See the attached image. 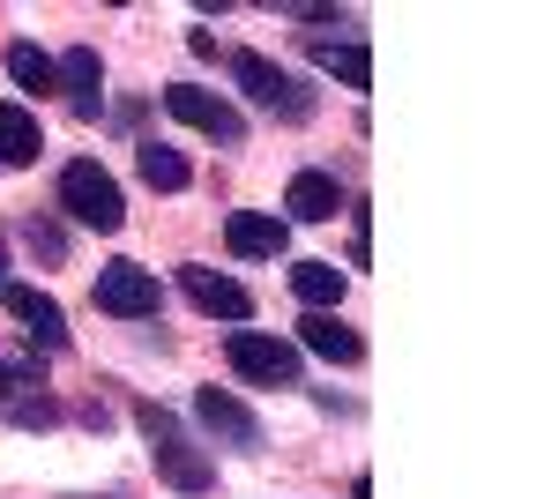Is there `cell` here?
Segmentation results:
<instances>
[{
    "instance_id": "1",
    "label": "cell",
    "mask_w": 559,
    "mask_h": 499,
    "mask_svg": "<svg viewBox=\"0 0 559 499\" xmlns=\"http://www.w3.org/2000/svg\"><path fill=\"white\" fill-rule=\"evenodd\" d=\"M134 425H142V440H150V462H157V477L173 485V492H210L216 485V470H210V455L187 440V425H179L165 403H134Z\"/></svg>"
},
{
    "instance_id": "2",
    "label": "cell",
    "mask_w": 559,
    "mask_h": 499,
    "mask_svg": "<svg viewBox=\"0 0 559 499\" xmlns=\"http://www.w3.org/2000/svg\"><path fill=\"white\" fill-rule=\"evenodd\" d=\"M60 209L90 224V231H120L128 224V194H120V179L97 165V157H75V165L60 171Z\"/></svg>"
},
{
    "instance_id": "3",
    "label": "cell",
    "mask_w": 559,
    "mask_h": 499,
    "mask_svg": "<svg viewBox=\"0 0 559 499\" xmlns=\"http://www.w3.org/2000/svg\"><path fill=\"white\" fill-rule=\"evenodd\" d=\"M231 83L247 90L261 112H276V120H313V90L292 68H276L269 52H231Z\"/></svg>"
},
{
    "instance_id": "4",
    "label": "cell",
    "mask_w": 559,
    "mask_h": 499,
    "mask_svg": "<svg viewBox=\"0 0 559 499\" xmlns=\"http://www.w3.org/2000/svg\"><path fill=\"white\" fill-rule=\"evenodd\" d=\"M97 313H112V321H150L157 306H165V284H157V269H142V261H112V269H97Z\"/></svg>"
},
{
    "instance_id": "5",
    "label": "cell",
    "mask_w": 559,
    "mask_h": 499,
    "mask_svg": "<svg viewBox=\"0 0 559 499\" xmlns=\"http://www.w3.org/2000/svg\"><path fill=\"white\" fill-rule=\"evenodd\" d=\"M224 358H231V373H239V380H254V388H299V351H292L284 335L231 329Z\"/></svg>"
},
{
    "instance_id": "6",
    "label": "cell",
    "mask_w": 559,
    "mask_h": 499,
    "mask_svg": "<svg viewBox=\"0 0 559 499\" xmlns=\"http://www.w3.org/2000/svg\"><path fill=\"white\" fill-rule=\"evenodd\" d=\"M165 112H173V120H187L194 134H210V142H224V150H239V142H247V112H239L231 97H216V90L173 83V90H165Z\"/></svg>"
},
{
    "instance_id": "7",
    "label": "cell",
    "mask_w": 559,
    "mask_h": 499,
    "mask_svg": "<svg viewBox=\"0 0 559 499\" xmlns=\"http://www.w3.org/2000/svg\"><path fill=\"white\" fill-rule=\"evenodd\" d=\"M0 306H8V321L31 335L38 351H60L68 343V313H60L52 292H38V284H0Z\"/></svg>"
},
{
    "instance_id": "8",
    "label": "cell",
    "mask_w": 559,
    "mask_h": 499,
    "mask_svg": "<svg viewBox=\"0 0 559 499\" xmlns=\"http://www.w3.org/2000/svg\"><path fill=\"white\" fill-rule=\"evenodd\" d=\"M194 417L210 425L216 440H231L239 455H254V448H261V417L247 411V403H239L231 388H202V395H194Z\"/></svg>"
},
{
    "instance_id": "9",
    "label": "cell",
    "mask_w": 559,
    "mask_h": 499,
    "mask_svg": "<svg viewBox=\"0 0 559 499\" xmlns=\"http://www.w3.org/2000/svg\"><path fill=\"white\" fill-rule=\"evenodd\" d=\"M284 239H292L284 216H261V209H231V216H224V247L239 253V261H276Z\"/></svg>"
},
{
    "instance_id": "10",
    "label": "cell",
    "mask_w": 559,
    "mask_h": 499,
    "mask_svg": "<svg viewBox=\"0 0 559 499\" xmlns=\"http://www.w3.org/2000/svg\"><path fill=\"white\" fill-rule=\"evenodd\" d=\"M179 292L194 298L202 313H216V321H247V313H254V298H247V284L216 276V269H202V261H187V269H179Z\"/></svg>"
},
{
    "instance_id": "11",
    "label": "cell",
    "mask_w": 559,
    "mask_h": 499,
    "mask_svg": "<svg viewBox=\"0 0 559 499\" xmlns=\"http://www.w3.org/2000/svg\"><path fill=\"white\" fill-rule=\"evenodd\" d=\"M52 75H60V90H68V105H75V112H97V105H105V60H97V45H75V52H60V60H52Z\"/></svg>"
},
{
    "instance_id": "12",
    "label": "cell",
    "mask_w": 559,
    "mask_h": 499,
    "mask_svg": "<svg viewBox=\"0 0 559 499\" xmlns=\"http://www.w3.org/2000/svg\"><path fill=\"white\" fill-rule=\"evenodd\" d=\"M284 209H292V224H336V209H344L336 171H299V179L284 187Z\"/></svg>"
},
{
    "instance_id": "13",
    "label": "cell",
    "mask_w": 559,
    "mask_h": 499,
    "mask_svg": "<svg viewBox=\"0 0 559 499\" xmlns=\"http://www.w3.org/2000/svg\"><path fill=\"white\" fill-rule=\"evenodd\" d=\"M306 52H313L321 75H336L344 90H373V52H366L358 38H313Z\"/></svg>"
},
{
    "instance_id": "14",
    "label": "cell",
    "mask_w": 559,
    "mask_h": 499,
    "mask_svg": "<svg viewBox=\"0 0 559 499\" xmlns=\"http://www.w3.org/2000/svg\"><path fill=\"white\" fill-rule=\"evenodd\" d=\"M299 329H306V351H321L329 366H358V358H366V343H358V329H344L336 313H306Z\"/></svg>"
},
{
    "instance_id": "15",
    "label": "cell",
    "mask_w": 559,
    "mask_h": 499,
    "mask_svg": "<svg viewBox=\"0 0 559 499\" xmlns=\"http://www.w3.org/2000/svg\"><path fill=\"white\" fill-rule=\"evenodd\" d=\"M38 150H45L38 112H23V105L0 97V165H38Z\"/></svg>"
},
{
    "instance_id": "16",
    "label": "cell",
    "mask_w": 559,
    "mask_h": 499,
    "mask_svg": "<svg viewBox=\"0 0 559 499\" xmlns=\"http://www.w3.org/2000/svg\"><path fill=\"white\" fill-rule=\"evenodd\" d=\"M292 292H299L313 313H329V306L344 298V269H336V261H299V269H292Z\"/></svg>"
},
{
    "instance_id": "17",
    "label": "cell",
    "mask_w": 559,
    "mask_h": 499,
    "mask_svg": "<svg viewBox=\"0 0 559 499\" xmlns=\"http://www.w3.org/2000/svg\"><path fill=\"white\" fill-rule=\"evenodd\" d=\"M134 165H142V179H150L157 194H179V187L194 179V171H187V157H179V150H165V142H142V150H134Z\"/></svg>"
},
{
    "instance_id": "18",
    "label": "cell",
    "mask_w": 559,
    "mask_h": 499,
    "mask_svg": "<svg viewBox=\"0 0 559 499\" xmlns=\"http://www.w3.org/2000/svg\"><path fill=\"white\" fill-rule=\"evenodd\" d=\"M8 75H15L23 90H38V97H45V90H60V75H52V52H38L31 38L8 45Z\"/></svg>"
},
{
    "instance_id": "19",
    "label": "cell",
    "mask_w": 559,
    "mask_h": 499,
    "mask_svg": "<svg viewBox=\"0 0 559 499\" xmlns=\"http://www.w3.org/2000/svg\"><path fill=\"white\" fill-rule=\"evenodd\" d=\"M373 261V224H366V209L350 216V269H366Z\"/></svg>"
},
{
    "instance_id": "20",
    "label": "cell",
    "mask_w": 559,
    "mask_h": 499,
    "mask_svg": "<svg viewBox=\"0 0 559 499\" xmlns=\"http://www.w3.org/2000/svg\"><path fill=\"white\" fill-rule=\"evenodd\" d=\"M8 417H15V425H52L60 411H52V403L38 395V403H8Z\"/></svg>"
},
{
    "instance_id": "21",
    "label": "cell",
    "mask_w": 559,
    "mask_h": 499,
    "mask_svg": "<svg viewBox=\"0 0 559 499\" xmlns=\"http://www.w3.org/2000/svg\"><path fill=\"white\" fill-rule=\"evenodd\" d=\"M31 247H38L45 261H60V231H52V224H38V216H31Z\"/></svg>"
},
{
    "instance_id": "22",
    "label": "cell",
    "mask_w": 559,
    "mask_h": 499,
    "mask_svg": "<svg viewBox=\"0 0 559 499\" xmlns=\"http://www.w3.org/2000/svg\"><path fill=\"white\" fill-rule=\"evenodd\" d=\"M31 380H38L31 366H0V395H15V388H31Z\"/></svg>"
},
{
    "instance_id": "23",
    "label": "cell",
    "mask_w": 559,
    "mask_h": 499,
    "mask_svg": "<svg viewBox=\"0 0 559 499\" xmlns=\"http://www.w3.org/2000/svg\"><path fill=\"white\" fill-rule=\"evenodd\" d=\"M0 276H8V239H0Z\"/></svg>"
}]
</instances>
